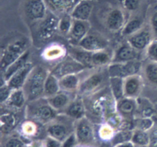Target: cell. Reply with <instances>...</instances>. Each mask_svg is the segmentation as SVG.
<instances>
[{
	"label": "cell",
	"mask_w": 157,
	"mask_h": 147,
	"mask_svg": "<svg viewBox=\"0 0 157 147\" xmlns=\"http://www.w3.org/2000/svg\"><path fill=\"white\" fill-rule=\"evenodd\" d=\"M65 49L62 46L58 44H53L46 48L43 52L42 55L44 59L48 61H53L63 58L65 55Z\"/></svg>",
	"instance_id": "obj_32"
},
{
	"label": "cell",
	"mask_w": 157,
	"mask_h": 147,
	"mask_svg": "<svg viewBox=\"0 0 157 147\" xmlns=\"http://www.w3.org/2000/svg\"><path fill=\"white\" fill-rule=\"evenodd\" d=\"M29 41L26 38L14 39L2 49L1 53V70L4 72L10 65L29 50Z\"/></svg>",
	"instance_id": "obj_3"
},
{
	"label": "cell",
	"mask_w": 157,
	"mask_h": 147,
	"mask_svg": "<svg viewBox=\"0 0 157 147\" xmlns=\"http://www.w3.org/2000/svg\"><path fill=\"white\" fill-rule=\"evenodd\" d=\"M131 142L136 147L148 146L150 143V132L133 129Z\"/></svg>",
	"instance_id": "obj_34"
},
{
	"label": "cell",
	"mask_w": 157,
	"mask_h": 147,
	"mask_svg": "<svg viewBox=\"0 0 157 147\" xmlns=\"http://www.w3.org/2000/svg\"><path fill=\"white\" fill-rule=\"evenodd\" d=\"M145 57L147 61L157 63V40H153L145 50Z\"/></svg>",
	"instance_id": "obj_40"
},
{
	"label": "cell",
	"mask_w": 157,
	"mask_h": 147,
	"mask_svg": "<svg viewBox=\"0 0 157 147\" xmlns=\"http://www.w3.org/2000/svg\"><path fill=\"white\" fill-rule=\"evenodd\" d=\"M132 135H133V130H124V129L117 130L112 141L110 142V144L113 147L120 143L131 141Z\"/></svg>",
	"instance_id": "obj_38"
},
{
	"label": "cell",
	"mask_w": 157,
	"mask_h": 147,
	"mask_svg": "<svg viewBox=\"0 0 157 147\" xmlns=\"http://www.w3.org/2000/svg\"><path fill=\"white\" fill-rule=\"evenodd\" d=\"M63 116L57 117L45 126V131L48 137H52L58 141L63 142L75 132V122L67 123V120H71L67 116L62 114Z\"/></svg>",
	"instance_id": "obj_5"
},
{
	"label": "cell",
	"mask_w": 157,
	"mask_h": 147,
	"mask_svg": "<svg viewBox=\"0 0 157 147\" xmlns=\"http://www.w3.org/2000/svg\"><path fill=\"white\" fill-rule=\"evenodd\" d=\"M1 129L4 134L10 133L18 126V118L15 114L10 112H6L1 116Z\"/></svg>",
	"instance_id": "obj_28"
},
{
	"label": "cell",
	"mask_w": 157,
	"mask_h": 147,
	"mask_svg": "<svg viewBox=\"0 0 157 147\" xmlns=\"http://www.w3.org/2000/svg\"><path fill=\"white\" fill-rule=\"evenodd\" d=\"M110 80L107 68L104 71L98 70L91 73L90 76L81 81L78 93L81 95H92L100 92L107 80Z\"/></svg>",
	"instance_id": "obj_6"
},
{
	"label": "cell",
	"mask_w": 157,
	"mask_h": 147,
	"mask_svg": "<svg viewBox=\"0 0 157 147\" xmlns=\"http://www.w3.org/2000/svg\"><path fill=\"white\" fill-rule=\"evenodd\" d=\"M81 0H48L49 6L55 12L62 15L71 14Z\"/></svg>",
	"instance_id": "obj_23"
},
{
	"label": "cell",
	"mask_w": 157,
	"mask_h": 147,
	"mask_svg": "<svg viewBox=\"0 0 157 147\" xmlns=\"http://www.w3.org/2000/svg\"><path fill=\"white\" fill-rule=\"evenodd\" d=\"M154 40L150 26H144L142 29L127 39V42L139 52L145 51L149 45Z\"/></svg>",
	"instance_id": "obj_10"
},
{
	"label": "cell",
	"mask_w": 157,
	"mask_h": 147,
	"mask_svg": "<svg viewBox=\"0 0 157 147\" xmlns=\"http://www.w3.org/2000/svg\"><path fill=\"white\" fill-rule=\"evenodd\" d=\"M75 134L78 145L90 147H99L93 123L87 117L75 121Z\"/></svg>",
	"instance_id": "obj_4"
},
{
	"label": "cell",
	"mask_w": 157,
	"mask_h": 147,
	"mask_svg": "<svg viewBox=\"0 0 157 147\" xmlns=\"http://www.w3.org/2000/svg\"><path fill=\"white\" fill-rule=\"evenodd\" d=\"M143 147H148V146H143Z\"/></svg>",
	"instance_id": "obj_50"
},
{
	"label": "cell",
	"mask_w": 157,
	"mask_h": 147,
	"mask_svg": "<svg viewBox=\"0 0 157 147\" xmlns=\"http://www.w3.org/2000/svg\"><path fill=\"white\" fill-rule=\"evenodd\" d=\"M121 7L127 12H133L138 10L140 6V0H119Z\"/></svg>",
	"instance_id": "obj_41"
},
{
	"label": "cell",
	"mask_w": 157,
	"mask_h": 147,
	"mask_svg": "<svg viewBox=\"0 0 157 147\" xmlns=\"http://www.w3.org/2000/svg\"><path fill=\"white\" fill-rule=\"evenodd\" d=\"M71 94L72 93H68V92L61 91L54 96L46 99V100H48L50 106L55 110H56L58 113L61 112L62 113L65 110L66 108L68 106V105L70 104L71 102L75 99L72 96Z\"/></svg>",
	"instance_id": "obj_21"
},
{
	"label": "cell",
	"mask_w": 157,
	"mask_h": 147,
	"mask_svg": "<svg viewBox=\"0 0 157 147\" xmlns=\"http://www.w3.org/2000/svg\"><path fill=\"white\" fill-rule=\"evenodd\" d=\"M45 147H62V143L50 137H46L44 139Z\"/></svg>",
	"instance_id": "obj_46"
},
{
	"label": "cell",
	"mask_w": 157,
	"mask_h": 147,
	"mask_svg": "<svg viewBox=\"0 0 157 147\" xmlns=\"http://www.w3.org/2000/svg\"><path fill=\"white\" fill-rule=\"evenodd\" d=\"M148 147H157V124L150 131V143Z\"/></svg>",
	"instance_id": "obj_45"
},
{
	"label": "cell",
	"mask_w": 157,
	"mask_h": 147,
	"mask_svg": "<svg viewBox=\"0 0 157 147\" xmlns=\"http://www.w3.org/2000/svg\"><path fill=\"white\" fill-rule=\"evenodd\" d=\"M87 69L84 65L69 55L60 61L52 70L51 73L58 79L71 74H79Z\"/></svg>",
	"instance_id": "obj_8"
},
{
	"label": "cell",
	"mask_w": 157,
	"mask_h": 147,
	"mask_svg": "<svg viewBox=\"0 0 157 147\" xmlns=\"http://www.w3.org/2000/svg\"><path fill=\"white\" fill-rule=\"evenodd\" d=\"M94 9V1L81 0L75 6L71 13L72 18L75 20L88 21Z\"/></svg>",
	"instance_id": "obj_20"
},
{
	"label": "cell",
	"mask_w": 157,
	"mask_h": 147,
	"mask_svg": "<svg viewBox=\"0 0 157 147\" xmlns=\"http://www.w3.org/2000/svg\"><path fill=\"white\" fill-rule=\"evenodd\" d=\"M150 27L153 32L154 39L157 40V10L155 11L151 15L150 21Z\"/></svg>",
	"instance_id": "obj_44"
},
{
	"label": "cell",
	"mask_w": 157,
	"mask_h": 147,
	"mask_svg": "<svg viewBox=\"0 0 157 147\" xmlns=\"http://www.w3.org/2000/svg\"><path fill=\"white\" fill-rule=\"evenodd\" d=\"M12 92V89L8 86L6 83L2 84L1 88H0V102L2 105H4L9 100L11 93Z\"/></svg>",
	"instance_id": "obj_42"
},
{
	"label": "cell",
	"mask_w": 157,
	"mask_h": 147,
	"mask_svg": "<svg viewBox=\"0 0 157 147\" xmlns=\"http://www.w3.org/2000/svg\"><path fill=\"white\" fill-rule=\"evenodd\" d=\"M117 112L123 118V120H133L136 116L137 109V100L135 99L124 97L117 102Z\"/></svg>",
	"instance_id": "obj_16"
},
{
	"label": "cell",
	"mask_w": 157,
	"mask_h": 147,
	"mask_svg": "<svg viewBox=\"0 0 157 147\" xmlns=\"http://www.w3.org/2000/svg\"><path fill=\"white\" fill-rule=\"evenodd\" d=\"M29 57V50H28L19 59H18L16 61L14 62L12 65H10L4 72H2V80L4 83H6L12 77V75H14L17 71L19 70L28 63Z\"/></svg>",
	"instance_id": "obj_26"
},
{
	"label": "cell",
	"mask_w": 157,
	"mask_h": 147,
	"mask_svg": "<svg viewBox=\"0 0 157 147\" xmlns=\"http://www.w3.org/2000/svg\"><path fill=\"white\" fill-rule=\"evenodd\" d=\"M78 146V140L75 132L71 134L62 143V147H77Z\"/></svg>",
	"instance_id": "obj_43"
},
{
	"label": "cell",
	"mask_w": 157,
	"mask_h": 147,
	"mask_svg": "<svg viewBox=\"0 0 157 147\" xmlns=\"http://www.w3.org/2000/svg\"><path fill=\"white\" fill-rule=\"evenodd\" d=\"M109 89L110 93L116 102L124 98V79L117 77H110L109 80Z\"/></svg>",
	"instance_id": "obj_29"
},
{
	"label": "cell",
	"mask_w": 157,
	"mask_h": 147,
	"mask_svg": "<svg viewBox=\"0 0 157 147\" xmlns=\"http://www.w3.org/2000/svg\"><path fill=\"white\" fill-rule=\"evenodd\" d=\"M77 147H90V146H81V145H78Z\"/></svg>",
	"instance_id": "obj_49"
},
{
	"label": "cell",
	"mask_w": 157,
	"mask_h": 147,
	"mask_svg": "<svg viewBox=\"0 0 157 147\" xmlns=\"http://www.w3.org/2000/svg\"><path fill=\"white\" fill-rule=\"evenodd\" d=\"M156 125L153 118L135 117L133 119V129L150 132Z\"/></svg>",
	"instance_id": "obj_36"
},
{
	"label": "cell",
	"mask_w": 157,
	"mask_h": 147,
	"mask_svg": "<svg viewBox=\"0 0 157 147\" xmlns=\"http://www.w3.org/2000/svg\"><path fill=\"white\" fill-rule=\"evenodd\" d=\"M140 52L132 47L128 43H124L118 46L113 53L111 63H124L128 62L140 60Z\"/></svg>",
	"instance_id": "obj_11"
},
{
	"label": "cell",
	"mask_w": 157,
	"mask_h": 147,
	"mask_svg": "<svg viewBox=\"0 0 157 147\" xmlns=\"http://www.w3.org/2000/svg\"><path fill=\"white\" fill-rule=\"evenodd\" d=\"M116 129L112 127L107 123H104V124L101 125L98 130V135L97 137H99L100 140L104 143H110L113 140L115 133H116Z\"/></svg>",
	"instance_id": "obj_35"
},
{
	"label": "cell",
	"mask_w": 157,
	"mask_h": 147,
	"mask_svg": "<svg viewBox=\"0 0 157 147\" xmlns=\"http://www.w3.org/2000/svg\"><path fill=\"white\" fill-rule=\"evenodd\" d=\"M106 26L110 32H116L122 31L127 23L124 10L120 8H114L109 11L105 18Z\"/></svg>",
	"instance_id": "obj_15"
},
{
	"label": "cell",
	"mask_w": 157,
	"mask_h": 147,
	"mask_svg": "<svg viewBox=\"0 0 157 147\" xmlns=\"http://www.w3.org/2000/svg\"><path fill=\"white\" fill-rule=\"evenodd\" d=\"M34 66L32 63L28 62L22 68L17 71L14 75L12 76L10 79L6 82L8 86L14 90V89H22L24 86L25 83L27 80L28 76H29L30 72L33 69Z\"/></svg>",
	"instance_id": "obj_17"
},
{
	"label": "cell",
	"mask_w": 157,
	"mask_h": 147,
	"mask_svg": "<svg viewBox=\"0 0 157 147\" xmlns=\"http://www.w3.org/2000/svg\"><path fill=\"white\" fill-rule=\"evenodd\" d=\"M61 114L67 116L75 122L85 117L86 108L82 99L81 97H76L74 99Z\"/></svg>",
	"instance_id": "obj_18"
},
{
	"label": "cell",
	"mask_w": 157,
	"mask_h": 147,
	"mask_svg": "<svg viewBox=\"0 0 157 147\" xmlns=\"http://www.w3.org/2000/svg\"><path fill=\"white\" fill-rule=\"evenodd\" d=\"M25 11L31 21L41 22L48 14L47 5L44 0H28L25 6Z\"/></svg>",
	"instance_id": "obj_12"
},
{
	"label": "cell",
	"mask_w": 157,
	"mask_h": 147,
	"mask_svg": "<svg viewBox=\"0 0 157 147\" xmlns=\"http://www.w3.org/2000/svg\"><path fill=\"white\" fill-rule=\"evenodd\" d=\"M144 88V80L140 74L131 76L124 80V97L137 100Z\"/></svg>",
	"instance_id": "obj_14"
},
{
	"label": "cell",
	"mask_w": 157,
	"mask_h": 147,
	"mask_svg": "<svg viewBox=\"0 0 157 147\" xmlns=\"http://www.w3.org/2000/svg\"><path fill=\"white\" fill-rule=\"evenodd\" d=\"M113 147H136V146H135V145L133 144L131 141H129V142H125V143H120V144L117 145V146Z\"/></svg>",
	"instance_id": "obj_48"
},
{
	"label": "cell",
	"mask_w": 157,
	"mask_h": 147,
	"mask_svg": "<svg viewBox=\"0 0 157 147\" xmlns=\"http://www.w3.org/2000/svg\"><path fill=\"white\" fill-rule=\"evenodd\" d=\"M143 72L145 80L152 86L157 88V63L147 61L143 66Z\"/></svg>",
	"instance_id": "obj_31"
},
{
	"label": "cell",
	"mask_w": 157,
	"mask_h": 147,
	"mask_svg": "<svg viewBox=\"0 0 157 147\" xmlns=\"http://www.w3.org/2000/svg\"><path fill=\"white\" fill-rule=\"evenodd\" d=\"M58 112L53 109L45 98L29 102L26 116L29 120L46 126L58 117Z\"/></svg>",
	"instance_id": "obj_2"
},
{
	"label": "cell",
	"mask_w": 157,
	"mask_h": 147,
	"mask_svg": "<svg viewBox=\"0 0 157 147\" xmlns=\"http://www.w3.org/2000/svg\"><path fill=\"white\" fill-rule=\"evenodd\" d=\"M28 145L21 136H7L2 141V147H27Z\"/></svg>",
	"instance_id": "obj_39"
},
{
	"label": "cell",
	"mask_w": 157,
	"mask_h": 147,
	"mask_svg": "<svg viewBox=\"0 0 157 147\" xmlns=\"http://www.w3.org/2000/svg\"><path fill=\"white\" fill-rule=\"evenodd\" d=\"M81 80L78 77V74H71L59 79V84L61 91L68 93H74L79 89Z\"/></svg>",
	"instance_id": "obj_24"
},
{
	"label": "cell",
	"mask_w": 157,
	"mask_h": 147,
	"mask_svg": "<svg viewBox=\"0 0 157 147\" xmlns=\"http://www.w3.org/2000/svg\"><path fill=\"white\" fill-rule=\"evenodd\" d=\"M78 46L86 52H99L107 49L108 46V42L102 36H100L96 34L88 33L80 42Z\"/></svg>",
	"instance_id": "obj_13"
},
{
	"label": "cell",
	"mask_w": 157,
	"mask_h": 147,
	"mask_svg": "<svg viewBox=\"0 0 157 147\" xmlns=\"http://www.w3.org/2000/svg\"><path fill=\"white\" fill-rule=\"evenodd\" d=\"M38 123L32 120H28L24 122L20 126V136L24 140L25 139H32L35 137L38 133Z\"/></svg>",
	"instance_id": "obj_33"
},
{
	"label": "cell",
	"mask_w": 157,
	"mask_h": 147,
	"mask_svg": "<svg viewBox=\"0 0 157 147\" xmlns=\"http://www.w3.org/2000/svg\"><path fill=\"white\" fill-rule=\"evenodd\" d=\"M136 100L137 109L135 117L153 118L156 115V107L149 99L146 97H139Z\"/></svg>",
	"instance_id": "obj_22"
},
{
	"label": "cell",
	"mask_w": 157,
	"mask_h": 147,
	"mask_svg": "<svg viewBox=\"0 0 157 147\" xmlns=\"http://www.w3.org/2000/svg\"><path fill=\"white\" fill-rule=\"evenodd\" d=\"M61 92L59 84V79L57 78L52 73H49L45 80L44 88V95L43 97L48 99Z\"/></svg>",
	"instance_id": "obj_27"
},
{
	"label": "cell",
	"mask_w": 157,
	"mask_h": 147,
	"mask_svg": "<svg viewBox=\"0 0 157 147\" xmlns=\"http://www.w3.org/2000/svg\"><path fill=\"white\" fill-rule=\"evenodd\" d=\"M59 18L53 12H48L44 19L40 22L37 29V36L41 40L52 39L58 31Z\"/></svg>",
	"instance_id": "obj_9"
},
{
	"label": "cell",
	"mask_w": 157,
	"mask_h": 147,
	"mask_svg": "<svg viewBox=\"0 0 157 147\" xmlns=\"http://www.w3.org/2000/svg\"><path fill=\"white\" fill-rule=\"evenodd\" d=\"M27 147H29V145H28V146Z\"/></svg>",
	"instance_id": "obj_52"
},
{
	"label": "cell",
	"mask_w": 157,
	"mask_h": 147,
	"mask_svg": "<svg viewBox=\"0 0 157 147\" xmlns=\"http://www.w3.org/2000/svg\"><path fill=\"white\" fill-rule=\"evenodd\" d=\"M144 27V20L142 18H139V17L132 18L127 22L121 31V34L123 36L127 39L128 37L131 36L132 35L142 29Z\"/></svg>",
	"instance_id": "obj_30"
},
{
	"label": "cell",
	"mask_w": 157,
	"mask_h": 147,
	"mask_svg": "<svg viewBox=\"0 0 157 147\" xmlns=\"http://www.w3.org/2000/svg\"><path fill=\"white\" fill-rule=\"evenodd\" d=\"M90 25L88 21L74 19L71 30L68 36L72 43L78 45L80 42L89 33Z\"/></svg>",
	"instance_id": "obj_19"
},
{
	"label": "cell",
	"mask_w": 157,
	"mask_h": 147,
	"mask_svg": "<svg viewBox=\"0 0 157 147\" xmlns=\"http://www.w3.org/2000/svg\"><path fill=\"white\" fill-rule=\"evenodd\" d=\"M90 1H94V0H90Z\"/></svg>",
	"instance_id": "obj_51"
},
{
	"label": "cell",
	"mask_w": 157,
	"mask_h": 147,
	"mask_svg": "<svg viewBox=\"0 0 157 147\" xmlns=\"http://www.w3.org/2000/svg\"><path fill=\"white\" fill-rule=\"evenodd\" d=\"M143 64L140 60L124 63H110L107 66V72L110 77L126 79L129 76L138 75L142 71Z\"/></svg>",
	"instance_id": "obj_7"
},
{
	"label": "cell",
	"mask_w": 157,
	"mask_h": 147,
	"mask_svg": "<svg viewBox=\"0 0 157 147\" xmlns=\"http://www.w3.org/2000/svg\"><path fill=\"white\" fill-rule=\"evenodd\" d=\"M27 101L25 94L22 89H18L12 90L9 100L4 105L10 109H19L25 106Z\"/></svg>",
	"instance_id": "obj_25"
},
{
	"label": "cell",
	"mask_w": 157,
	"mask_h": 147,
	"mask_svg": "<svg viewBox=\"0 0 157 147\" xmlns=\"http://www.w3.org/2000/svg\"><path fill=\"white\" fill-rule=\"evenodd\" d=\"M74 18H72L71 14H65L61 15L59 18V22H58V31L62 35H67L68 36L71 30L72 25H73Z\"/></svg>",
	"instance_id": "obj_37"
},
{
	"label": "cell",
	"mask_w": 157,
	"mask_h": 147,
	"mask_svg": "<svg viewBox=\"0 0 157 147\" xmlns=\"http://www.w3.org/2000/svg\"><path fill=\"white\" fill-rule=\"evenodd\" d=\"M29 147H45L44 140H35L32 141L30 144H29Z\"/></svg>",
	"instance_id": "obj_47"
},
{
	"label": "cell",
	"mask_w": 157,
	"mask_h": 147,
	"mask_svg": "<svg viewBox=\"0 0 157 147\" xmlns=\"http://www.w3.org/2000/svg\"><path fill=\"white\" fill-rule=\"evenodd\" d=\"M49 73L42 66H34L22 88L28 102L44 98V83Z\"/></svg>",
	"instance_id": "obj_1"
}]
</instances>
